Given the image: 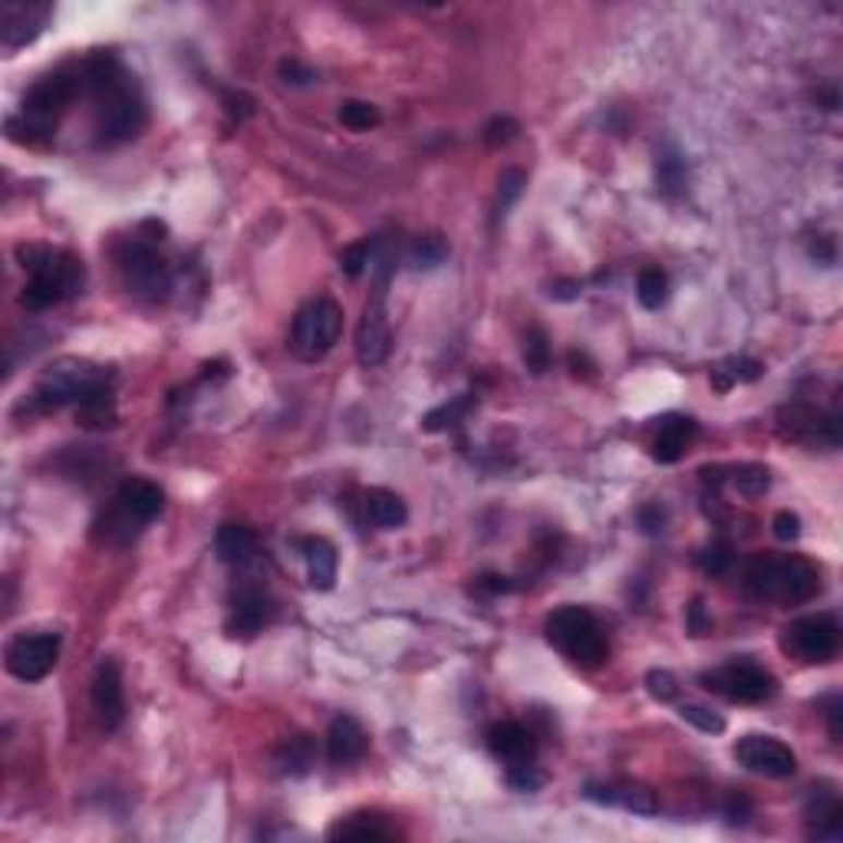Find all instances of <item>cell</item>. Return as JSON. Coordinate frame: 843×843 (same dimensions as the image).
<instances>
[{
	"label": "cell",
	"mask_w": 843,
	"mask_h": 843,
	"mask_svg": "<svg viewBox=\"0 0 843 843\" xmlns=\"http://www.w3.org/2000/svg\"><path fill=\"white\" fill-rule=\"evenodd\" d=\"M83 89L96 99L99 145H122L145 125V99L112 53H93L80 70Z\"/></svg>",
	"instance_id": "cell-1"
},
{
	"label": "cell",
	"mask_w": 843,
	"mask_h": 843,
	"mask_svg": "<svg viewBox=\"0 0 843 843\" xmlns=\"http://www.w3.org/2000/svg\"><path fill=\"white\" fill-rule=\"evenodd\" d=\"M17 261L21 267L31 274L21 303L34 313L50 310L70 297H76L83 290L86 280V267L76 254L70 251H53V248H37V244H21L17 248Z\"/></svg>",
	"instance_id": "cell-2"
},
{
	"label": "cell",
	"mask_w": 843,
	"mask_h": 843,
	"mask_svg": "<svg viewBox=\"0 0 843 843\" xmlns=\"http://www.w3.org/2000/svg\"><path fill=\"white\" fill-rule=\"evenodd\" d=\"M745 593L768 603H807L820 593V570L804 557H755L745 567Z\"/></svg>",
	"instance_id": "cell-3"
},
{
	"label": "cell",
	"mask_w": 843,
	"mask_h": 843,
	"mask_svg": "<svg viewBox=\"0 0 843 843\" xmlns=\"http://www.w3.org/2000/svg\"><path fill=\"white\" fill-rule=\"evenodd\" d=\"M83 93V80L80 76H70V73H53V76H44L40 83L31 86V93L24 96V106H21V116L8 119V132L11 139H21V132H27L24 142L37 145L44 139L53 135L60 116L73 106V99Z\"/></svg>",
	"instance_id": "cell-4"
},
{
	"label": "cell",
	"mask_w": 843,
	"mask_h": 843,
	"mask_svg": "<svg viewBox=\"0 0 843 843\" xmlns=\"http://www.w3.org/2000/svg\"><path fill=\"white\" fill-rule=\"evenodd\" d=\"M547 642L561 649L577 665L597 669L610 655V642L597 623V616L583 606H561L547 616Z\"/></svg>",
	"instance_id": "cell-5"
},
{
	"label": "cell",
	"mask_w": 843,
	"mask_h": 843,
	"mask_svg": "<svg viewBox=\"0 0 843 843\" xmlns=\"http://www.w3.org/2000/svg\"><path fill=\"white\" fill-rule=\"evenodd\" d=\"M109 373L89 360H57L50 370H44V376L34 386V402L37 409L50 412V409H63L70 402H83L89 393H96L99 386H106Z\"/></svg>",
	"instance_id": "cell-6"
},
{
	"label": "cell",
	"mask_w": 843,
	"mask_h": 843,
	"mask_svg": "<svg viewBox=\"0 0 843 843\" xmlns=\"http://www.w3.org/2000/svg\"><path fill=\"white\" fill-rule=\"evenodd\" d=\"M344 329V310L329 297H316L293 316L290 329V353L303 363H320L340 340Z\"/></svg>",
	"instance_id": "cell-7"
},
{
	"label": "cell",
	"mask_w": 843,
	"mask_h": 843,
	"mask_svg": "<svg viewBox=\"0 0 843 843\" xmlns=\"http://www.w3.org/2000/svg\"><path fill=\"white\" fill-rule=\"evenodd\" d=\"M119 270L125 290L145 303H158L172 290V267L145 241H129L119 251Z\"/></svg>",
	"instance_id": "cell-8"
},
{
	"label": "cell",
	"mask_w": 843,
	"mask_h": 843,
	"mask_svg": "<svg viewBox=\"0 0 843 843\" xmlns=\"http://www.w3.org/2000/svg\"><path fill=\"white\" fill-rule=\"evenodd\" d=\"M702 686L709 693H719L725 696L728 702H742V706H755V702H764L778 693V679L771 676V672L758 662H728L722 669H712L702 676Z\"/></svg>",
	"instance_id": "cell-9"
},
{
	"label": "cell",
	"mask_w": 843,
	"mask_h": 843,
	"mask_svg": "<svg viewBox=\"0 0 843 843\" xmlns=\"http://www.w3.org/2000/svg\"><path fill=\"white\" fill-rule=\"evenodd\" d=\"M8 672L21 683H40L47 679L57 659H60V636L57 633H24L11 639L8 652Z\"/></svg>",
	"instance_id": "cell-10"
},
{
	"label": "cell",
	"mask_w": 843,
	"mask_h": 843,
	"mask_svg": "<svg viewBox=\"0 0 843 843\" xmlns=\"http://www.w3.org/2000/svg\"><path fill=\"white\" fill-rule=\"evenodd\" d=\"M784 649L794 652L800 662H810V665L830 662L840 649V626L827 613L800 616L784 629Z\"/></svg>",
	"instance_id": "cell-11"
},
{
	"label": "cell",
	"mask_w": 843,
	"mask_h": 843,
	"mask_svg": "<svg viewBox=\"0 0 843 843\" xmlns=\"http://www.w3.org/2000/svg\"><path fill=\"white\" fill-rule=\"evenodd\" d=\"M165 508V494L158 484L145 478H129L119 484L116 494V521L109 531H122V541H129L142 525L155 521Z\"/></svg>",
	"instance_id": "cell-12"
},
{
	"label": "cell",
	"mask_w": 843,
	"mask_h": 843,
	"mask_svg": "<svg viewBox=\"0 0 843 843\" xmlns=\"http://www.w3.org/2000/svg\"><path fill=\"white\" fill-rule=\"evenodd\" d=\"M778 425H781V435L794 438V442L827 445V448L840 445V416L836 412H817L814 406L794 402L778 412Z\"/></svg>",
	"instance_id": "cell-13"
},
{
	"label": "cell",
	"mask_w": 843,
	"mask_h": 843,
	"mask_svg": "<svg viewBox=\"0 0 843 843\" xmlns=\"http://www.w3.org/2000/svg\"><path fill=\"white\" fill-rule=\"evenodd\" d=\"M393 333L386 316V284L376 287V293L363 306V320L357 326V357L363 366H380L389 357Z\"/></svg>",
	"instance_id": "cell-14"
},
{
	"label": "cell",
	"mask_w": 843,
	"mask_h": 843,
	"mask_svg": "<svg viewBox=\"0 0 843 843\" xmlns=\"http://www.w3.org/2000/svg\"><path fill=\"white\" fill-rule=\"evenodd\" d=\"M735 758L738 764L764 778H791L797 771V755L771 735H745L735 745Z\"/></svg>",
	"instance_id": "cell-15"
},
{
	"label": "cell",
	"mask_w": 843,
	"mask_h": 843,
	"mask_svg": "<svg viewBox=\"0 0 843 843\" xmlns=\"http://www.w3.org/2000/svg\"><path fill=\"white\" fill-rule=\"evenodd\" d=\"M53 8L50 4H34V0H11L0 8V44L8 50H21L34 44L44 27L50 24Z\"/></svg>",
	"instance_id": "cell-16"
},
{
	"label": "cell",
	"mask_w": 843,
	"mask_h": 843,
	"mask_svg": "<svg viewBox=\"0 0 843 843\" xmlns=\"http://www.w3.org/2000/svg\"><path fill=\"white\" fill-rule=\"evenodd\" d=\"M93 709L99 712L106 732H116L125 719V696H122V672L116 659H103L93 676Z\"/></svg>",
	"instance_id": "cell-17"
},
{
	"label": "cell",
	"mask_w": 843,
	"mask_h": 843,
	"mask_svg": "<svg viewBox=\"0 0 843 843\" xmlns=\"http://www.w3.org/2000/svg\"><path fill=\"white\" fill-rule=\"evenodd\" d=\"M270 616H274L270 597L261 587H241V590H234V600H231L228 633L241 636V639H251L270 623Z\"/></svg>",
	"instance_id": "cell-18"
},
{
	"label": "cell",
	"mask_w": 843,
	"mask_h": 843,
	"mask_svg": "<svg viewBox=\"0 0 843 843\" xmlns=\"http://www.w3.org/2000/svg\"><path fill=\"white\" fill-rule=\"evenodd\" d=\"M487 748L504 764H525V761H534V755H538V742H534V735L521 722L494 725L487 732Z\"/></svg>",
	"instance_id": "cell-19"
},
{
	"label": "cell",
	"mask_w": 843,
	"mask_h": 843,
	"mask_svg": "<svg viewBox=\"0 0 843 843\" xmlns=\"http://www.w3.org/2000/svg\"><path fill=\"white\" fill-rule=\"evenodd\" d=\"M583 797L587 800H597L603 807H623L629 814H639V817H652L659 810V800L649 787L642 784H587L583 787Z\"/></svg>",
	"instance_id": "cell-20"
},
{
	"label": "cell",
	"mask_w": 843,
	"mask_h": 843,
	"mask_svg": "<svg viewBox=\"0 0 843 843\" xmlns=\"http://www.w3.org/2000/svg\"><path fill=\"white\" fill-rule=\"evenodd\" d=\"M807 823H810V836L817 840H840L843 836V807H840V797L836 791L830 787H814L810 797H807Z\"/></svg>",
	"instance_id": "cell-21"
},
{
	"label": "cell",
	"mask_w": 843,
	"mask_h": 843,
	"mask_svg": "<svg viewBox=\"0 0 843 843\" xmlns=\"http://www.w3.org/2000/svg\"><path fill=\"white\" fill-rule=\"evenodd\" d=\"M366 748H370V738L357 719H350V715L333 719V725L326 732V755L333 764H353L366 755Z\"/></svg>",
	"instance_id": "cell-22"
},
{
	"label": "cell",
	"mask_w": 843,
	"mask_h": 843,
	"mask_svg": "<svg viewBox=\"0 0 843 843\" xmlns=\"http://www.w3.org/2000/svg\"><path fill=\"white\" fill-rule=\"evenodd\" d=\"M696 422L693 419H683V416H669L659 422V432H655V442H652V458L659 465H676L686 451H689V442L696 438Z\"/></svg>",
	"instance_id": "cell-23"
},
{
	"label": "cell",
	"mask_w": 843,
	"mask_h": 843,
	"mask_svg": "<svg viewBox=\"0 0 843 843\" xmlns=\"http://www.w3.org/2000/svg\"><path fill=\"white\" fill-rule=\"evenodd\" d=\"M300 554H303V564H306L310 587L329 590V587L336 583V567H340L336 547H333L326 538H303V541H300Z\"/></svg>",
	"instance_id": "cell-24"
},
{
	"label": "cell",
	"mask_w": 843,
	"mask_h": 843,
	"mask_svg": "<svg viewBox=\"0 0 843 843\" xmlns=\"http://www.w3.org/2000/svg\"><path fill=\"white\" fill-rule=\"evenodd\" d=\"M363 511H366V521L373 528H383V531H396L409 521L406 501L396 491H386V487H370L363 494Z\"/></svg>",
	"instance_id": "cell-25"
},
{
	"label": "cell",
	"mask_w": 843,
	"mask_h": 843,
	"mask_svg": "<svg viewBox=\"0 0 843 843\" xmlns=\"http://www.w3.org/2000/svg\"><path fill=\"white\" fill-rule=\"evenodd\" d=\"M215 551H218V561L228 564V567H244L248 561H254L257 554V538L251 528L244 525H221L218 528V538H215Z\"/></svg>",
	"instance_id": "cell-26"
},
{
	"label": "cell",
	"mask_w": 843,
	"mask_h": 843,
	"mask_svg": "<svg viewBox=\"0 0 843 843\" xmlns=\"http://www.w3.org/2000/svg\"><path fill=\"white\" fill-rule=\"evenodd\" d=\"M329 840H393L396 836V827H389L380 814H353L347 820H336L329 830H326Z\"/></svg>",
	"instance_id": "cell-27"
},
{
	"label": "cell",
	"mask_w": 843,
	"mask_h": 843,
	"mask_svg": "<svg viewBox=\"0 0 843 843\" xmlns=\"http://www.w3.org/2000/svg\"><path fill=\"white\" fill-rule=\"evenodd\" d=\"M116 419H119V412H116V396L109 386H99L83 402H76V422L83 429H112Z\"/></svg>",
	"instance_id": "cell-28"
},
{
	"label": "cell",
	"mask_w": 843,
	"mask_h": 843,
	"mask_svg": "<svg viewBox=\"0 0 843 843\" xmlns=\"http://www.w3.org/2000/svg\"><path fill=\"white\" fill-rule=\"evenodd\" d=\"M274 764H277V771L287 774V778L306 774L310 764H313V742H310L306 735H297V738L284 742V748L274 755Z\"/></svg>",
	"instance_id": "cell-29"
},
{
	"label": "cell",
	"mask_w": 843,
	"mask_h": 843,
	"mask_svg": "<svg viewBox=\"0 0 843 843\" xmlns=\"http://www.w3.org/2000/svg\"><path fill=\"white\" fill-rule=\"evenodd\" d=\"M655 182L662 195H679L686 189V161L676 148H662L655 155Z\"/></svg>",
	"instance_id": "cell-30"
},
{
	"label": "cell",
	"mask_w": 843,
	"mask_h": 843,
	"mask_svg": "<svg viewBox=\"0 0 843 843\" xmlns=\"http://www.w3.org/2000/svg\"><path fill=\"white\" fill-rule=\"evenodd\" d=\"M761 373H764V366H761L758 360L732 357V360H725L719 370H712V383H715L719 393H728L735 383H755V380H761Z\"/></svg>",
	"instance_id": "cell-31"
},
{
	"label": "cell",
	"mask_w": 843,
	"mask_h": 843,
	"mask_svg": "<svg viewBox=\"0 0 843 843\" xmlns=\"http://www.w3.org/2000/svg\"><path fill=\"white\" fill-rule=\"evenodd\" d=\"M445 257H448V244L442 234H422L409 251V264L416 270H435L438 264H445Z\"/></svg>",
	"instance_id": "cell-32"
},
{
	"label": "cell",
	"mask_w": 843,
	"mask_h": 843,
	"mask_svg": "<svg viewBox=\"0 0 843 843\" xmlns=\"http://www.w3.org/2000/svg\"><path fill=\"white\" fill-rule=\"evenodd\" d=\"M636 297L646 310H659L669 297V277L659 267H646L636 280Z\"/></svg>",
	"instance_id": "cell-33"
},
{
	"label": "cell",
	"mask_w": 843,
	"mask_h": 843,
	"mask_svg": "<svg viewBox=\"0 0 843 843\" xmlns=\"http://www.w3.org/2000/svg\"><path fill=\"white\" fill-rule=\"evenodd\" d=\"M468 409H471V396H458V399H451V402H442L438 409H432V412L422 419V429H425V432H448V429H455V425L465 419Z\"/></svg>",
	"instance_id": "cell-34"
},
{
	"label": "cell",
	"mask_w": 843,
	"mask_h": 843,
	"mask_svg": "<svg viewBox=\"0 0 843 843\" xmlns=\"http://www.w3.org/2000/svg\"><path fill=\"white\" fill-rule=\"evenodd\" d=\"M732 484L738 487V494L745 497H761L771 487V471L764 465H742L732 474Z\"/></svg>",
	"instance_id": "cell-35"
},
{
	"label": "cell",
	"mask_w": 843,
	"mask_h": 843,
	"mask_svg": "<svg viewBox=\"0 0 843 843\" xmlns=\"http://www.w3.org/2000/svg\"><path fill=\"white\" fill-rule=\"evenodd\" d=\"M525 185H528V179H525L521 168H504L501 179H497V215L515 208V202L525 195Z\"/></svg>",
	"instance_id": "cell-36"
},
{
	"label": "cell",
	"mask_w": 843,
	"mask_h": 843,
	"mask_svg": "<svg viewBox=\"0 0 843 843\" xmlns=\"http://www.w3.org/2000/svg\"><path fill=\"white\" fill-rule=\"evenodd\" d=\"M525 363L531 373H544L551 366V344H547V333L541 326H531L525 336Z\"/></svg>",
	"instance_id": "cell-37"
},
{
	"label": "cell",
	"mask_w": 843,
	"mask_h": 843,
	"mask_svg": "<svg viewBox=\"0 0 843 843\" xmlns=\"http://www.w3.org/2000/svg\"><path fill=\"white\" fill-rule=\"evenodd\" d=\"M340 122L353 132H366L373 125H380V109L373 103H363V99H350L340 106Z\"/></svg>",
	"instance_id": "cell-38"
},
{
	"label": "cell",
	"mask_w": 843,
	"mask_h": 843,
	"mask_svg": "<svg viewBox=\"0 0 843 843\" xmlns=\"http://www.w3.org/2000/svg\"><path fill=\"white\" fill-rule=\"evenodd\" d=\"M373 254H376V241H357V244H350V248H344V254H340V270L347 274V277H363L366 270H370V264H373Z\"/></svg>",
	"instance_id": "cell-39"
},
{
	"label": "cell",
	"mask_w": 843,
	"mask_h": 843,
	"mask_svg": "<svg viewBox=\"0 0 843 843\" xmlns=\"http://www.w3.org/2000/svg\"><path fill=\"white\" fill-rule=\"evenodd\" d=\"M732 564H735V554H732V544H728V541H712V544L702 551V570H706L709 577H725Z\"/></svg>",
	"instance_id": "cell-40"
},
{
	"label": "cell",
	"mask_w": 843,
	"mask_h": 843,
	"mask_svg": "<svg viewBox=\"0 0 843 843\" xmlns=\"http://www.w3.org/2000/svg\"><path fill=\"white\" fill-rule=\"evenodd\" d=\"M679 715H683V722L696 725V728L706 732V735H722V732H725V719H722L719 712L706 709V706H683Z\"/></svg>",
	"instance_id": "cell-41"
},
{
	"label": "cell",
	"mask_w": 843,
	"mask_h": 843,
	"mask_svg": "<svg viewBox=\"0 0 843 843\" xmlns=\"http://www.w3.org/2000/svg\"><path fill=\"white\" fill-rule=\"evenodd\" d=\"M508 784L521 794H531V791H541L544 787V774L538 771L534 761H525V764H508Z\"/></svg>",
	"instance_id": "cell-42"
},
{
	"label": "cell",
	"mask_w": 843,
	"mask_h": 843,
	"mask_svg": "<svg viewBox=\"0 0 843 843\" xmlns=\"http://www.w3.org/2000/svg\"><path fill=\"white\" fill-rule=\"evenodd\" d=\"M646 686H649V696H655L659 702L676 699V693H679L676 676H672V672H665V669H652L649 676H646Z\"/></svg>",
	"instance_id": "cell-43"
},
{
	"label": "cell",
	"mask_w": 843,
	"mask_h": 843,
	"mask_svg": "<svg viewBox=\"0 0 843 843\" xmlns=\"http://www.w3.org/2000/svg\"><path fill=\"white\" fill-rule=\"evenodd\" d=\"M515 132H518V122L508 119V116H501V119H491V122H487L484 139H487V145H504Z\"/></svg>",
	"instance_id": "cell-44"
},
{
	"label": "cell",
	"mask_w": 843,
	"mask_h": 843,
	"mask_svg": "<svg viewBox=\"0 0 843 843\" xmlns=\"http://www.w3.org/2000/svg\"><path fill=\"white\" fill-rule=\"evenodd\" d=\"M771 528H774V538H778V541H797V538H800V518L791 515V511H778L774 521H771Z\"/></svg>",
	"instance_id": "cell-45"
},
{
	"label": "cell",
	"mask_w": 843,
	"mask_h": 843,
	"mask_svg": "<svg viewBox=\"0 0 843 843\" xmlns=\"http://www.w3.org/2000/svg\"><path fill=\"white\" fill-rule=\"evenodd\" d=\"M820 709H823V719H827V725H830L833 742H840V738H843V722H840V715H843V699H840V696H827V699L820 702Z\"/></svg>",
	"instance_id": "cell-46"
},
{
	"label": "cell",
	"mask_w": 843,
	"mask_h": 843,
	"mask_svg": "<svg viewBox=\"0 0 843 843\" xmlns=\"http://www.w3.org/2000/svg\"><path fill=\"white\" fill-rule=\"evenodd\" d=\"M280 76H284V83H293V86H310L316 80V73L310 67H303L300 60H284Z\"/></svg>",
	"instance_id": "cell-47"
},
{
	"label": "cell",
	"mask_w": 843,
	"mask_h": 843,
	"mask_svg": "<svg viewBox=\"0 0 843 843\" xmlns=\"http://www.w3.org/2000/svg\"><path fill=\"white\" fill-rule=\"evenodd\" d=\"M662 525H665V511L659 508V504H646V508H639V528L646 534L662 531Z\"/></svg>",
	"instance_id": "cell-48"
},
{
	"label": "cell",
	"mask_w": 843,
	"mask_h": 843,
	"mask_svg": "<svg viewBox=\"0 0 843 843\" xmlns=\"http://www.w3.org/2000/svg\"><path fill=\"white\" fill-rule=\"evenodd\" d=\"M251 106H254V103H251L244 93H225V109H228L231 119H238V122L248 119V116H251Z\"/></svg>",
	"instance_id": "cell-49"
},
{
	"label": "cell",
	"mask_w": 843,
	"mask_h": 843,
	"mask_svg": "<svg viewBox=\"0 0 843 843\" xmlns=\"http://www.w3.org/2000/svg\"><path fill=\"white\" fill-rule=\"evenodd\" d=\"M709 629H712V619L706 616L702 600H696V603L689 606V633H693V636H706Z\"/></svg>",
	"instance_id": "cell-50"
},
{
	"label": "cell",
	"mask_w": 843,
	"mask_h": 843,
	"mask_svg": "<svg viewBox=\"0 0 843 843\" xmlns=\"http://www.w3.org/2000/svg\"><path fill=\"white\" fill-rule=\"evenodd\" d=\"M748 814H751L748 797H728V804H725V817H728L732 823H745V820H748Z\"/></svg>",
	"instance_id": "cell-51"
}]
</instances>
